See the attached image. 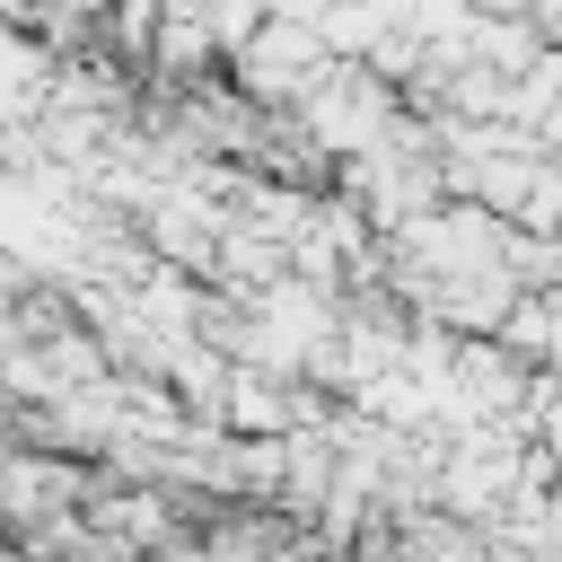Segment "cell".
I'll use <instances>...</instances> for the list:
<instances>
[{"instance_id": "2", "label": "cell", "mask_w": 562, "mask_h": 562, "mask_svg": "<svg viewBox=\"0 0 562 562\" xmlns=\"http://www.w3.org/2000/svg\"><path fill=\"white\" fill-rule=\"evenodd\" d=\"M509 220H518V228H553V237H562V158H553V149L536 158V176H527V193H518V211H509Z\"/></svg>"}, {"instance_id": "3", "label": "cell", "mask_w": 562, "mask_h": 562, "mask_svg": "<svg viewBox=\"0 0 562 562\" xmlns=\"http://www.w3.org/2000/svg\"><path fill=\"white\" fill-rule=\"evenodd\" d=\"M536 140H544V149H553V158H562V97H553V105H544V114H536Z\"/></svg>"}, {"instance_id": "4", "label": "cell", "mask_w": 562, "mask_h": 562, "mask_svg": "<svg viewBox=\"0 0 562 562\" xmlns=\"http://www.w3.org/2000/svg\"><path fill=\"white\" fill-rule=\"evenodd\" d=\"M465 9H518V0H465Z\"/></svg>"}, {"instance_id": "1", "label": "cell", "mask_w": 562, "mask_h": 562, "mask_svg": "<svg viewBox=\"0 0 562 562\" xmlns=\"http://www.w3.org/2000/svg\"><path fill=\"white\" fill-rule=\"evenodd\" d=\"M334 53H325V35H316V18H255V35L228 53V70H237V97L246 105H263V114H290L299 105V88L325 70Z\"/></svg>"}]
</instances>
